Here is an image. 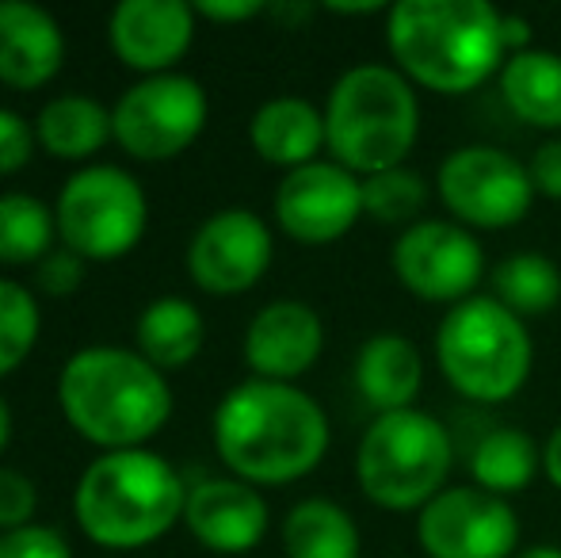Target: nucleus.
I'll use <instances>...</instances> for the list:
<instances>
[{
	"instance_id": "nucleus-39",
	"label": "nucleus",
	"mask_w": 561,
	"mask_h": 558,
	"mask_svg": "<svg viewBox=\"0 0 561 558\" xmlns=\"http://www.w3.org/2000/svg\"><path fill=\"white\" fill-rule=\"evenodd\" d=\"M516 558H561L558 544H531V547H519Z\"/></svg>"
},
{
	"instance_id": "nucleus-26",
	"label": "nucleus",
	"mask_w": 561,
	"mask_h": 558,
	"mask_svg": "<svg viewBox=\"0 0 561 558\" xmlns=\"http://www.w3.org/2000/svg\"><path fill=\"white\" fill-rule=\"evenodd\" d=\"M54 241H58V223L38 195H0V264H8V269L43 264L54 253Z\"/></svg>"
},
{
	"instance_id": "nucleus-22",
	"label": "nucleus",
	"mask_w": 561,
	"mask_h": 558,
	"mask_svg": "<svg viewBox=\"0 0 561 558\" xmlns=\"http://www.w3.org/2000/svg\"><path fill=\"white\" fill-rule=\"evenodd\" d=\"M35 138L54 161H92L115 138L112 107L81 92L54 96L35 115Z\"/></svg>"
},
{
	"instance_id": "nucleus-38",
	"label": "nucleus",
	"mask_w": 561,
	"mask_h": 558,
	"mask_svg": "<svg viewBox=\"0 0 561 558\" xmlns=\"http://www.w3.org/2000/svg\"><path fill=\"white\" fill-rule=\"evenodd\" d=\"M329 12H336V15H375V12H382V4L378 0H363V4H325Z\"/></svg>"
},
{
	"instance_id": "nucleus-3",
	"label": "nucleus",
	"mask_w": 561,
	"mask_h": 558,
	"mask_svg": "<svg viewBox=\"0 0 561 558\" xmlns=\"http://www.w3.org/2000/svg\"><path fill=\"white\" fill-rule=\"evenodd\" d=\"M61 418L100 452L146 447L172 418L169 375L157 372L138 349L89 344L61 364Z\"/></svg>"
},
{
	"instance_id": "nucleus-30",
	"label": "nucleus",
	"mask_w": 561,
	"mask_h": 558,
	"mask_svg": "<svg viewBox=\"0 0 561 558\" xmlns=\"http://www.w3.org/2000/svg\"><path fill=\"white\" fill-rule=\"evenodd\" d=\"M38 513V490L27 475L12 467H0V536L20 532L35 524Z\"/></svg>"
},
{
	"instance_id": "nucleus-36",
	"label": "nucleus",
	"mask_w": 561,
	"mask_h": 558,
	"mask_svg": "<svg viewBox=\"0 0 561 558\" xmlns=\"http://www.w3.org/2000/svg\"><path fill=\"white\" fill-rule=\"evenodd\" d=\"M501 35H504V50H508V58H512V54L531 50V20H524V15L504 12Z\"/></svg>"
},
{
	"instance_id": "nucleus-19",
	"label": "nucleus",
	"mask_w": 561,
	"mask_h": 558,
	"mask_svg": "<svg viewBox=\"0 0 561 558\" xmlns=\"http://www.w3.org/2000/svg\"><path fill=\"white\" fill-rule=\"evenodd\" d=\"M355 390L363 402L382 413L416 410L424 390V356L405 333H375L355 352Z\"/></svg>"
},
{
	"instance_id": "nucleus-37",
	"label": "nucleus",
	"mask_w": 561,
	"mask_h": 558,
	"mask_svg": "<svg viewBox=\"0 0 561 558\" xmlns=\"http://www.w3.org/2000/svg\"><path fill=\"white\" fill-rule=\"evenodd\" d=\"M542 475L550 478V486L561 490V424L547 436V444H542Z\"/></svg>"
},
{
	"instance_id": "nucleus-27",
	"label": "nucleus",
	"mask_w": 561,
	"mask_h": 558,
	"mask_svg": "<svg viewBox=\"0 0 561 558\" xmlns=\"http://www.w3.org/2000/svg\"><path fill=\"white\" fill-rule=\"evenodd\" d=\"M493 298L516 318H542L561 303V269L542 253H512L493 269Z\"/></svg>"
},
{
	"instance_id": "nucleus-33",
	"label": "nucleus",
	"mask_w": 561,
	"mask_h": 558,
	"mask_svg": "<svg viewBox=\"0 0 561 558\" xmlns=\"http://www.w3.org/2000/svg\"><path fill=\"white\" fill-rule=\"evenodd\" d=\"M35 280H38V287H43L46 295L66 298V295H73V291L84 283V261L77 253H69L66 246H58L43 264H38V276Z\"/></svg>"
},
{
	"instance_id": "nucleus-17",
	"label": "nucleus",
	"mask_w": 561,
	"mask_h": 558,
	"mask_svg": "<svg viewBox=\"0 0 561 558\" xmlns=\"http://www.w3.org/2000/svg\"><path fill=\"white\" fill-rule=\"evenodd\" d=\"M184 524L207 551L215 555H249L264 544L272 509L256 486L241 478H203L187 486Z\"/></svg>"
},
{
	"instance_id": "nucleus-21",
	"label": "nucleus",
	"mask_w": 561,
	"mask_h": 558,
	"mask_svg": "<svg viewBox=\"0 0 561 558\" xmlns=\"http://www.w3.org/2000/svg\"><path fill=\"white\" fill-rule=\"evenodd\" d=\"M134 344L157 372H184L207 344V318L184 295H161L141 306L134 321Z\"/></svg>"
},
{
	"instance_id": "nucleus-23",
	"label": "nucleus",
	"mask_w": 561,
	"mask_h": 558,
	"mask_svg": "<svg viewBox=\"0 0 561 558\" xmlns=\"http://www.w3.org/2000/svg\"><path fill=\"white\" fill-rule=\"evenodd\" d=\"M496 89L519 123L561 135V54L539 46L512 54L496 77Z\"/></svg>"
},
{
	"instance_id": "nucleus-29",
	"label": "nucleus",
	"mask_w": 561,
	"mask_h": 558,
	"mask_svg": "<svg viewBox=\"0 0 561 558\" xmlns=\"http://www.w3.org/2000/svg\"><path fill=\"white\" fill-rule=\"evenodd\" d=\"M43 333V314L23 283L0 280V379L27 364Z\"/></svg>"
},
{
	"instance_id": "nucleus-10",
	"label": "nucleus",
	"mask_w": 561,
	"mask_h": 558,
	"mask_svg": "<svg viewBox=\"0 0 561 558\" xmlns=\"http://www.w3.org/2000/svg\"><path fill=\"white\" fill-rule=\"evenodd\" d=\"M210 119V100L203 84L187 73L141 77L112 107L115 141L126 157L161 164L187 153Z\"/></svg>"
},
{
	"instance_id": "nucleus-5",
	"label": "nucleus",
	"mask_w": 561,
	"mask_h": 558,
	"mask_svg": "<svg viewBox=\"0 0 561 558\" xmlns=\"http://www.w3.org/2000/svg\"><path fill=\"white\" fill-rule=\"evenodd\" d=\"M321 112H325V149L359 180L409 164V153L421 138L416 89L386 61L344 69Z\"/></svg>"
},
{
	"instance_id": "nucleus-4",
	"label": "nucleus",
	"mask_w": 561,
	"mask_h": 558,
	"mask_svg": "<svg viewBox=\"0 0 561 558\" xmlns=\"http://www.w3.org/2000/svg\"><path fill=\"white\" fill-rule=\"evenodd\" d=\"M187 486L164 455L149 447L104 452L73 490V521L96 547L138 551L184 521Z\"/></svg>"
},
{
	"instance_id": "nucleus-9",
	"label": "nucleus",
	"mask_w": 561,
	"mask_h": 558,
	"mask_svg": "<svg viewBox=\"0 0 561 558\" xmlns=\"http://www.w3.org/2000/svg\"><path fill=\"white\" fill-rule=\"evenodd\" d=\"M436 195L447 215L466 230H508L535 207L531 172L501 146H458L436 172Z\"/></svg>"
},
{
	"instance_id": "nucleus-18",
	"label": "nucleus",
	"mask_w": 561,
	"mask_h": 558,
	"mask_svg": "<svg viewBox=\"0 0 561 558\" xmlns=\"http://www.w3.org/2000/svg\"><path fill=\"white\" fill-rule=\"evenodd\" d=\"M66 66V31L31 0H0V84L43 89Z\"/></svg>"
},
{
	"instance_id": "nucleus-28",
	"label": "nucleus",
	"mask_w": 561,
	"mask_h": 558,
	"mask_svg": "<svg viewBox=\"0 0 561 558\" xmlns=\"http://www.w3.org/2000/svg\"><path fill=\"white\" fill-rule=\"evenodd\" d=\"M428 200H432L428 180L416 169H409V164L363 176V218H375L382 226L409 230L413 223H421Z\"/></svg>"
},
{
	"instance_id": "nucleus-35",
	"label": "nucleus",
	"mask_w": 561,
	"mask_h": 558,
	"mask_svg": "<svg viewBox=\"0 0 561 558\" xmlns=\"http://www.w3.org/2000/svg\"><path fill=\"white\" fill-rule=\"evenodd\" d=\"M260 12H267V4H260V0H199L195 4V15L210 23H244L256 20Z\"/></svg>"
},
{
	"instance_id": "nucleus-40",
	"label": "nucleus",
	"mask_w": 561,
	"mask_h": 558,
	"mask_svg": "<svg viewBox=\"0 0 561 558\" xmlns=\"http://www.w3.org/2000/svg\"><path fill=\"white\" fill-rule=\"evenodd\" d=\"M8 440H12V410H8L4 395H0V455H4Z\"/></svg>"
},
{
	"instance_id": "nucleus-16",
	"label": "nucleus",
	"mask_w": 561,
	"mask_h": 558,
	"mask_svg": "<svg viewBox=\"0 0 561 558\" xmlns=\"http://www.w3.org/2000/svg\"><path fill=\"white\" fill-rule=\"evenodd\" d=\"M195 4L184 0H123L107 20V43L134 73H176V61L195 43Z\"/></svg>"
},
{
	"instance_id": "nucleus-12",
	"label": "nucleus",
	"mask_w": 561,
	"mask_h": 558,
	"mask_svg": "<svg viewBox=\"0 0 561 558\" xmlns=\"http://www.w3.org/2000/svg\"><path fill=\"white\" fill-rule=\"evenodd\" d=\"M416 544L428 558H516L519 516L481 486H447L416 513Z\"/></svg>"
},
{
	"instance_id": "nucleus-34",
	"label": "nucleus",
	"mask_w": 561,
	"mask_h": 558,
	"mask_svg": "<svg viewBox=\"0 0 561 558\" xmlns=\"http://www.w3.org/2000/svg\"><path fill=\"white\" fill-rule=\"evenodd\" d=\"M531 172L535 195H547V200H561V135L547 138L527 161Z\"/></svg>"
},
{
	"instance_id": "nucleus-13",
	"label": "nucleus",
	"mask_w": 561,
	"mask_h": 558,
	"mask_svg": "<svg viewBox=\"0 0 561 558\" xmlns=\"http://www.w3.org/2000/svg\"><path fill=\"white\" fill-rule=\"evenodd\" d=\"M275 223L298 246H333L363 218V180L321 157L295 172H283L275 187Z\"/></svg>"
},
{
	"instance_id": "nucleus-25",
	"label": "nucleus",
	"mask_w": 561,
	"mask_h": 558,
	"mask_svg": "<svg viewBox=\"0 0 561 558\" xmlns=\"http://www.w3.org/2000/svg\"><path fill=\"white\" fill-rule=\"evenodd\" d=\"M542 470V447L524 429H489L470 455V478L485 493L516 498Z\"/></svg>"
},
{
	"instance_id": "nucleus-2",
	"label": "nucleus",
	"mask_w": 561,
	"mask_h": 558,
	"mask_svg": "<svg viewBox=\"0 0 561 558\" xmlns=\"http://www.w3.org/2000/svg\"><path fill=\"white\" fill-rule=\"evenodd\" d=\"M501 20L489 0H398L386 8L393 69L413 89L466 96L501 77L508 61Z\"/></svg>"
},
{
	"instance_id": "nucleus-31",
	"label": "nucleus",
	"mask_w": 561,
	"mask_h": 558,
	"mask_svg": "<svg viewBox=\"0 0 561 558\" xmlns=\"http://www.w3.org/2000/svg\"><path fill=\"white\" fill-rule=\"evenodd\" d=\"M35 149V123H27L12 107H0V176H15V172L27 169Z\"/></svg>"
},
{
	"instance_id": "nucleus-14",
	"label": "nucleus",
	"mask_w": 561,
	"mask_h": 558,
	"mask_svg": "<svg viewBox=\"0 0 561 558\" xmlns=\"http://www.w3.org/2000/svg\"><path fill=\"white\" fill-rule=\"evenodd\" d=\"M275 238L249 207H222L187 241V276L207 295H244L267 276Z\"/></svg>"
},
{
	"instance_id": "nucleus-11",
	"label": "nucleus",
	"mask_w": 561,
	"mask_h": 558,
	"mask_svg": "<svg viewBox=\"0 0 561 558\" xmlns=\"http://www.w3.org/2000/svg\"><path fill=\"white\" fill-rule=\"evenodd\" d=\"M390 269L409 295L450 310L473 298L478 283L485 280V249L473 230L458 226L455 218H421L398 234Z\"/></svg>"
},
{
	"instance_id": "nucleus-15",
	"label": "nucleus",
	"mask_w": 561,
	"mask_h": 558,
	"mask_svg": "<svg viewBox=\"0 0 561 558\" xmlns=\"http://www.w3.org/2000/svg\"><path fill=\"white\" fill-rule=\"evenodd\" d=\"M241 352L252 379L298 383L325 352V321L302 298H275L252 314Z\"/></svg>"
},
{
	"instance_id": "nucleus-1",
	"label": "nucleus",
	"mask_w": 561,
	"mask_h": 558,
	"mask_svg": "<svg viewBox=\"0 0 561 558\" xmlns=\"http://www.w3.org/2000/svg\"><path fill=\"white\" fill-rule=\"evenodd\" d=\"M215 452L249 486H287L313 475L329 455V418L295 383L244 379L215 410Z\"/></svg>"
},
{
	"instance_id": "nucleus-8",
	"label": "nucleus",
	"mask_w": 561,
	"mask_h": 558,
	"mask_svg": "<svg viewBox=\"0 0 561 558\" xmlns=\"http://www.w3.org/2000/svg\"><path fill=\"white\" fill-rule=\"evenodd\" d=\"M54 223L58 246L81 261H123L149 230L146 187L118 164H84L61 184Z\"/></svg>"
},
{
	"instance_id": "nucleus-24",
	"label": "nucleus",
	"mask_w": 561,
	"mask_h": 558,
	"mask_svg": "<svg viewBox=\"0 0 561 558\" xmlns=\"http://www.w3.org/2000/svg\"><path fill=\"white\" fill-rule=\"evenodd\" d=\"M287 558H359L363 536L355 516L329 498H306L283 521Z\"/></svg>"
},
{
	"instance_id": "nucleus-32",
	"label": "nucleus",
	"mask_w": 561,
	"mask_h": 558,
	"mask_svg": "<svg viewBox=\"0 0 561 558\" xmlns=\"http://www.w3.org/2000/svg\"><path fill=\"white\" fill-rule=\"evenodd\" d=\"M0 558H73L66 536L46 524H27L20 532L0 536Z\"/></svg>"
},
{
	"instance_id": "nucleus-6",
	"label": "nucleus",
	"mask_w": 561,
	"mask_h": 558,
	"mask_svg": "<svg viewBox=\"0 0 561 558\" xmlns=\"http://www.w3.org/2000/svg\"><path fill=\"white\" fill-rule=\"evenodd\" d=\"M436 364L462 398L496 406L527 387L535 344L527 321L493 295H473L450 306L436 329Z\"/></svg>"
},
{
	"instance_id": "nucleus-20",
	"label": "nucleus",
	"mask_w": 561,
	"mask_h": 558,
	"mask_svg": "<svg viewBox=\"0 0 561 558\" xmlns=\"http://www.w3.org/2000/svg\"><path fill=\"white\" fill-rule=\"evenodd\" d=\"M249 141L260 161L283 172L321 161L325 149V112L302 96H275L252 112Z\"/></svg>"
},
{
	"instance_id": "nucleus-7",
	"label": "nucleus",
	"mask_w": 561,
	"mask_h": 558,
	"mask_svg": "<svg viewBox=\"0 0 561 558\" xmlns=\"http://www.w3.org/2000/svg\"><path fill=\"white\" fill-rule=\"evenodd\" d=\"M455 440L447 424L424 410L382 413L355 447V482L370 505L386 513H421L447 490Z\"/></svg>"
}]
</instances>
